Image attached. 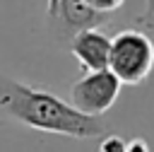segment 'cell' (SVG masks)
I'll list each match as a JSON object with an SVG mask.
<instances>
[{"label":"cell","instance_id":"cell-6","mask_svg":"<svg viewBox=\"0 0 154 152\" xmlns=\"http://www.w3.org/2000/svg\"><path fill=\"white\" fill-rule=\"evenodd\" d=\"M96 152H128V142L118 135H106Z\"/></svg>","mask_w":154,"mask_h":152},{"label":"cell","instance_id":"cell-11","mask_svg":"<svg viewBox=\"0 0 154 152\" xmlns=\"http://www.w3.org/2000/svg\"><path fill=\"white\" fill-rule=\"evenodd\" d=\"M152 39H154V34H152Z\"/></svg>","mask_w":154,"mask_h":152},{"label":"cell","instance_id":"cell-4","mask_svg":"<svg viewBox=\"0 0 154 152\" xmlns=\"http://www.w3.org/2000/svg\"><path fill=\"white\" fill-rule=\"evenodd\" d=\"M111 36H106L99 29H84L77 31L70 39V53L77 58V63L87 70H106L111 65Z\"/></svg>","mask_w":154,"mask_h":152},{"label":"cell","instance_id":"cell-9","mask_svg":"<svg viewBox=\"0 0 154 152\" xmlns=\"http://www.w3.org/2000/svg\"><path fill=\"white\" fill-rule=\"evenodd\" d=\"M128 152H149V150H147L144 140H132V142H128Z\"/></svg>","mask_w":154,"mask_h":152},{"label":"cell","instance_id":"cell-1","mask_svg":"<svg viewBox=\"0 0 154 152\" xmlns=\"http://www.w3.org/2000/svg\"><path fill=\"white\" fill-rule=\"evenodd\" d=\"M0 111L26 128L77 140L101 138L106 133L101 116H89L53 92L12 77H0Z\"/></svg>","mask_w":154,"mask_h":152},{"label":"cell","instance_id":"cell-5","mask_svg":"<svg viewBox=\"0 0 154 152\" xmlns=\"http://www.w3.org/2000/svg\"><path fill=\"white\" fill-rule=\"evenodd\" d=\"M111 19V14H103V12H96L94 7L87 5V0H60L58 5V12L51 22H58L60 29H65L70 34V39L77 34V31H84V29H99L101 24H106Z\"/></svg>","mask_w":154,"mask_h":152},{"label":"cell","instance_id":"cell-7","mask_svg":"<svg viewBox=\"0 0 154 152\" xmlns=\"http://www.w3.org/2000/svg\"><path fill=\"white\" fill-rule=\"evenodd\" d=\"M87 5H89V7H94L96 12L113 14V12H118V10L125 5V0H87Z\"/></svg>","mask_w":154,"mask_h":152},{"label":"cell","instance_id":"cell-2","mask_svg":"<svg viewBox=\"0 0 154 152\" xmlns=\"http://www.w3.org/2000/svg\"><path fill=\"white\" fill-rule=\"evenodd\" d=\"M123 84H140L154 68V39L140 29L118 31L111 41V65Z\"/></svg>","mask_w":154,"mask_h":152},{"label":"cell","instance_id":"cell-10","mask_svg":"<svg viewBox=\"0 0 154 152\" xmlns=\"http://www.w3.org/2000/svg\"><path fill=\"white\" fill-rule=\"evenodd\" d=\"M58 5H60V0H48V19H53V17H55Z\"/></svg>","mask_w":154,"mask_h":152},{"label":"cell","instance_id":"cell-8","mask_svg":"<svg viewBox=\"0 0 154 152\" xmlns=\"http://www.w3.org/2000/svg\"><path fill=\"white\" fill-rule=\"evenodd\" d=\"M140 27L147 34H154V0H144V12L140 17Z\"/></svg>","mask_w":154,"mask_h":152},{"label":"cell","instance_id":"cell-3","mask_svg":"<svg viewBox=\"0 0 154 152\" xmlns=\"http://www.w3.org/2000/svg\"><path fill=\"white\" fill-rule=\"evenodd\" d=\"M120 87H123V82L111 68L87 70L70 87V104L89 116H101L116 104Z\"/></svg>","mask_w":154,"mask_h":152}]
</instances>
